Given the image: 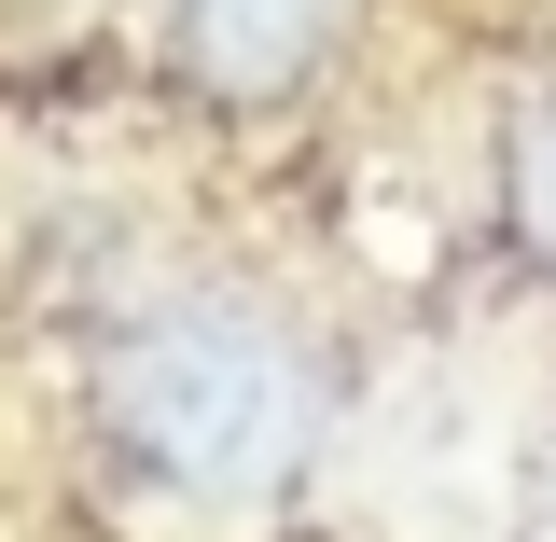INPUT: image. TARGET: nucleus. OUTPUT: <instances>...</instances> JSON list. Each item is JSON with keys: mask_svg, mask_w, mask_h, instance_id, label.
Returning <instances> with one entry per match:
<instances>
[{"mask_svg": "<svg viewBox=\"0 0 556 542\" xmlns=\"http://www.w3.org/2000/svg\"><path fill=\"white\" fill-rule=\"evenodd\" d=\"M501 196H515V237L556 265V98H515V126H501Z\"/></svg>", "mask_w": 556, "mask_h": 542, "instance_id": "nucleus-3", "label": "nucleus"}, {"mask_svg": "<svg viewBox=\"0 0 556 542\" xmlns=\"http://www.w3.org/2000/svg\"><path fill=\"white\" fill-rule=\"evenodd\" d=\"M543 542H556V487H543Z\"/></svg>", "mask_w": 556, "mask_h": 542, "instance_id": "nucleus-4", "label": "nucleus"}, {"mask_svg": "<svg viewBox=\"0 0 556 542\" xmlns=\"http://www.w3.org/2000/svg\"><path fill=\"white\" fill-rule=\"evenodd\" d=\"M98 445L167 501H265L292 459L320 445V362L292 320L237 306V292H181L112 335L98 362Z\"/></svg>", "mask_w": 556, "mask_h": 542, "instance_id": "nucleus-1", "label": "nucleus"}, {"mask_svg": "<svg viewBox=\"0 0 556 542\" xmlns=\"http://www.w3.org/2000/svg\"><path fill=\"white\" fill-rule=\"evenodd\" d=\"M348 0H167V56L208 112H278L306 98V70L334 56Z\"/></svg>", "mask_w": 556, "mask_h": 542, "instance_id": "nucleus-2", "label": "nucleus"}]
</instances>
